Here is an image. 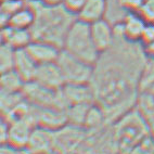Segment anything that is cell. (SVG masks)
<instances>
[{
  "instance_id": "6da1fadb",
  "label": "cell",
  "mask_w": 154,
  "mask_h": 154,
  "mask_svg": "<svg viewBox=\"0 0 154 154\" xmlns=\"http://www.w3.org/2000/svg\"><path fill=\"white\" fill-rule=\"evenodd\" d=\"M115 33V42L100 54L89 83L107 122L117 121L132 109L146 67V51L139 42L128 40L116 28Z\"/></svg>"
},
{
  "instance_id": "7a4b0ae2",
  "label": "cell",
  "mask_w": 154,
  "mask_h": 154,
  "mask_svg": "<svg viewBox=\"0 0 154 154\" xmlns=\"http://www.w3.org/2000/svg\"><path fill=\"white\" fill-rule=\"evenodd\" d=\"M26 3L35 12V22L30 33L35 40H44L63 48L65 36L73 24L76 14L63 5L52 6L42 0H26Z\"/></svg>"
},
{
  "instance_id": "3957f363",
  "label": "cell",
  "mask_w": 154,
  "mask_h": 154,
  "mask_svg": "<svg viewBox=\"0 0 154 154\" xmlns=\"http://www.w3.org/2000/svg\"><path fill=\"white\" fill-rule=\"evenodd\" d=\"M150 127L140 112L130 110L117 119L113 137L117 148L124 154H129L137 144L146 139Z\"/></svg>"
},
{
  "instance_id": "277c9868",
  "label": "cell",
  "mask_w": 154,
  "mask_h": 154,
  "mask_svg": "<svg viewBox=\"0 0 154 154\" xmlns=\"http://www.w3.org/2000/svg\"><path fill=\"white\" fill-rule=\"evenodd\" d=\"M63 50L82 59L87 63L94 65L100 57V51L96 47L90 24L76 19L71 25L63 42Z\"/></svg>"
},
{
  "instance_id": "5b68a950",
  "label": "cell",
  "mask_w": 154,
  "mask_h": 154,
  "mask_svg": "<svg viewBox=\"0 0 154 154\" xmlns=\"http://www.w3.org/2000/svg\"><path fill=\"white\" fill-rule=\"evenodd\" d=\"M22 92L25 99L35 106L55 107L64 111L69 106L62 92V88L58 90L50 89L33 80L25 83Z\"/></svg>"
},
{
  "instance_id": "8992f818",
  "label": "cell",
  "mask_w": 154,
  "mask_h": 154,
  "mask_svg": "<svg viewBox=\"0 0 154 154\" xmlns=\"http://www.w3.org/2000/svg\"><path fill=\"white\" fill-rule=\"evenodd\" d=\"M57 63L63 74L65 84L90 83L94 74V65L87 63L63 49L61 50Z\"/></svg>"
},
{
  "instance_id": "52a82bcc",
  "label": "cell",
  "mask_w": 154,
  "mask_h": 154,
  "mask_svg": "<svg viewBox=\"0 0 154 154\" xmlns=\"http://www.w3.org/2000/svg\"><path fill=\"white\" fill-rule=\"evenodd\" d=\"M90 29L96 47L100 53L109 50L114 45L116 40L115 27L106 19H102L90 24Z\"/></svg>"
},
{
  "instance_id": "ba28073f",
  "label": "cell",
  "mask_w": 154,
  "mask_h": 154,
  "mask_svg": "<svg viewBox=\"0 0 154 154\" xmlns=\"http://www.w3.org/2000/svg\"><path fill=\"white\" fill-rule=\"evenodd\" d=\"M34 80L47 88L54 90L61 89L65 85V79L57 62L39 64Z\"/></svg>"
},
{
  "instance_id": "9c48e42d",
  "label": "cell",
  "mask_w": 154,
  "mask_h": 154,
  "mask_svg": "<svg viewBox=\"0 0 154 154\" xmlns=\"http://www.w3.org/2000/svg\"><path fill=\"white\" fill-rule=\"evenodd\" d=\"M36 109V119L37 126L44 127L50 130H59L63 128L67 123L66 111L55 109V107H38Z\"/></svg>"
},
{
  "instance_id": "30bf717a",
  "label": "cell",
  "mask_w": 154,
  "mask_h": 154,
  "mask_svg": "<svg viewBox=\"0 0 154 154\" xmlns=\"http://www.w3.org/2000/svg\"><path fill=\"white\" fill-rule=\"evenodd\" d=\"M9 124H10V129H9V139L7 143H10L20 149L26 148L32 131L37 126L36 119H21V121L9 123Z\"/></svg>"
},
{
  "instance_id": "8fae6325",
  "label": "cell",
  "mask_w": 154,
  "mask_h": 154,
  "mask_svg": "<svg viewBox=\"0 0 154 154\" xmlns=\"http://www.w3.org/2000/svg\"><path fill=\"white\" fill-rule=\"evenodd\" d=\"M26 50L39 65L50 62H57L62 49L50 42L33 39L26 47Z\"/></svg>"
},
{
  "instance_id": "7c38bea8",
  "label": "cell",
  "mask_w": 154,
  "mask_h": 154,
  "mask_svg": "<svg viewBox=\"0 0 154 154\" xmlns=\"http://www.w3.org/2000/svg\"><path fill=\"white\" fill-rule=\"evenodd\" d=\"M146 20L136 11H130L122 21V23L116 24L122 35L131 42H140L143 29L146 25Z\"/></svg>"
},
{
  "instance_id": "4fadbf2b",
  "label": "cell",
  "mask_w": 154,
  "mask_h": 154,
  "mask_svg": "<svg viewBox=\"0 0 154 154\" xmlns=\"http://www.w3.org/2000/svg\"><path fill=\"white\" fill-rule=\"evenodd\" d=\"M54 148V131L44 127L36 126L32 131L27 143L28 151L32 154H40Z\"/></svg>"
},
{
  "instance_id": "5bb4252c",
  "label": "cell",
  "mask_w": 154,
  "mask_h": 154,
  "mask_svg": "<svg viewBox=\"0 0 154 154\" xmlns=\"http://www.w3.org/2000/svg\"><path fill=\"white\" fill-rule=\"evenodd\" d=\"M62 92L69 105L92 104L94 102V90L90 84H65Z\"/></svg>"
},
{
  "instance_id": "9a60e30c",
  "label": "cell",
  "mask_w": 154,
  "mask_h": 154,
  "mask_svg": "<svg viewBox=\"0 0 154 154\" xmlns=\"http://www.w3.org/2000/svg\"><path fill=\"white\" fill-rule=\"evenodd\" d=\"M37 67H38V64L30 57L26 48L15 49L13 69L24 80V83L33 82L35 78Z\"/></svg>"
},
{
  "instance_id": "2e32d148",
  "label": "cell",
  "mask_w": 154,
  "mask_h": 154,
  "mask_svg": "<svg viewBox=\"0 0 154 154\" xmlns=\"http://www.w3.org/2000/svg\"><path fill=\"white\" fill-rule=\"evenodd\" d=\"M107 11V0H86L84 6L77 12L78 20L92 24L100 20L105 19Z\"/></svg>"
},
{
  "instance_id": "e0dca14e",
  "label": "cell",
  "mask_w": 154,
  "mask_h": 154,
  "mask_svg": "<svg viewBox=\"0 0 154 154\" xmlns=\"http://www.w3.org/2000/svg\"><path fill=\"white\" fill-rule=\"evenodd\" d=\"M33 40V36L30 29H22L10 25L3 26L1 29V42L7 44L14 49L26 48L30 42Z\"/></svg>"
},
{
  "instance_id": "ac0fdd59",
  "label": "cell",
  "mask_w": 154,
  "mask_h": 154,
  "mask_svg": "<svg viewBox=\"0 0 154 154\" xmlns=\"http://www.w3.org/2000/svg\"><path fill=\"white\" fill-rule=\"evenodd\" d=\"M34 22H35V12L26 3L25 7H23L21 10H19L10 17L8 25L22 29H30Z\"/></svg>"
},
{
  "instance_id": "d6986e66",
  "label": "cell",
  "mask_w": 154,
  "mask_h": 154,
  "mask_svg": "<svg viewBox=\"0 0 154 154\" xmlns=\"http://www.w3.org/2000/svg\"><path fill=\"white\" fill-rule=\"evenodd\" d=\"M25 83L14 69L1 73L0 86L1 92H20L23 90Z\"/></svg>"
},
{
  "instance_id": "ffe728a7",
  "label": "cell",
  "mask_w": 154,
  "mask_h": 154,
  "mask_svg": "<svg viewBox=\"0 0 154 154\" xmlns=\"http://www.w3.org/2000/svg\"><path fill=\"white\" fill-rule=\"evenodd\" d=\"M26 5V0H3L1 1V10H0V22L1 26H6L8 25L9 20L17 13L19 10L25 7Z\"/></svg>"
},
{
  "instance_id": "44dd1931",
  "label": "cell",
  "mask_w": 154,
  "mask_h": 154,
  "mask_svg": "<svg viewBox=\"0 0 154 154\" xmlns=\"http://www.w3.org/2000/svg\"><path fill=\"white\" fill-rule=\"evenodd\" d=\"M92 104H73L69 105L66 110L69 123L75 126H82L85 125L86 117L88 114V111Z\"/></svg>"
},
{
  "instance_id": "7402d4cb",
  "label": "cell",
  "mask_w": 154,
  "mask_h": 154,
  "mask_svg": "<svg viewBox=\"0 0 154 154\" xmlns=\"http://www.w3.org/2000/svg\"><path fill=\"white\" fill-rule=\"evenodd\" d=\"M106 122V116L101 107L98 104L91 105L86 117L85 126L88 127L89 129H97Z\"/></svg>"
},
{
  "instance_id": "603a6c76",
  "label": "cell",
  "mask_w": 154,
  "mask_h": 154,
  "mask_svg": "<svg viewBox=\"0 0 154 154\" xmlns=\"http://www.w3.org/2000/svg\"><path fill=\"white\" fill-rule=\"evenodd\" d=\"M15 49L7 44L1 45L0 48V71L1 73L13 69Z\"/></svg>"
},
{
  "instance_id": "cb8c5ba5",
  "label": "cell",
  "mask_w": 154,
  "mask_h": 154,
  "mask_svg": "<svg viewBox=\"0 0 154 154\" xmlns=\"http://www.w3.org/2000/svg\"><path fill=\"white\" fill-rule=\"evenodd\" d=\"M129 154H154V139L148 136L132 149Z\"/></svg>"
},
{
  "instance_id": "d4e9b609",
  "label": "cell",
  "mask_w": 154,
  "mask_h": 154,
  "mask_svg": "<svg viewBox=\"0 0 154 154\" xmlns=\"http://www.w3.org/2000/svg\"><path fill=\"white\" fill-rule=\"evenodd\" d=\"M138 13L148 23H154V0H143Z\"/></svg>"
},
{
  "instance_id": "484cf974",
  "label": "cell",
  "mask_w": 154,
  "mask_h": 154,
  "mask_svg": "<svg viewBox=\"0 0 154 154\" xmlns=\"http://www.w3.org/2000/svg\"><path fill=\"white\" fill-rule=\"evenodd\" d=\"M140 42H143V46L154 42V23H146Z\"/></svg>"
},
{
  "instance_id": "4316f807",
  "label": "cell",
  "mask_w": 154,
  "mask_h": 154,
  "mask_svg": "<svg viewBox=\"0 0 154 154\" xmlns=\"http://www.w3.org/2000/svg\"><path fill=\"white\" fill-rule=\"evenodd\" d=\"M85 2H86V0H64L63 6L65 7L67 10L73 12L74 14H77V12L79 11L80 8L84 6Z\"/></svg>"
},
{
  "instance_id": "83f0119b",
  "label": "cell",
  "mask_w": 154,
  "mask_h": 154,
  "mask_svg": "<svg viewBox=\"0 0 154 154\" xmlns=\"http://www.w3.org/2000/svg\"><path fill=\"white\" fill-rule=\"evenodd\" d=\"M0 154H32L29 151L24 152L22 149L17 148L10 143H2L1 146V153Z\"/></svg>"
},
{
  "instance_id": "f1b7e54d",
  "label": "cell",
  "mask_w": 154,
  "mask_h": 154,
  "mask_svg": "<svg viewBox=\"0 0 154 154\" xmlns=\"http://www.w3.org/2000/svg\"><path fill=\"white\" fill-rule=\"evenodd\" d=\"M144 51H146V54H148L150 58H152L154 60V42H150L148 45H144Z\"/></svg>"
},
{
  "instance_id": "f546056e",
  "label": "cell",
  "mask_w": 154,
  "mask_h": 154,
  "mask_svg": "<svg viewBox=\"0 0 154 154\" xmlns=\"http://www.w3.org/2000/svg\"><path fill=\"white\" fill-rule=\"evenodd\" d=\"M44 2L48 5H52V6H58V5H63L64 0H42Z\"/></svg>"
},
{
  "instance_id": "4dcf8cb0",
  "label": "cell",
  "mask_w": 154,
  "mask_h": 154,
  "mask_svg": "<svg viewBox=\"0 0 154 154\" xmlns=\"http://www.w3.org/2000/svg\"><path fill=\"white\" fill-rule=\"evenodd\" d=\"M1 1H3V0H1Z\"/></svg>"
}]
</instances>
